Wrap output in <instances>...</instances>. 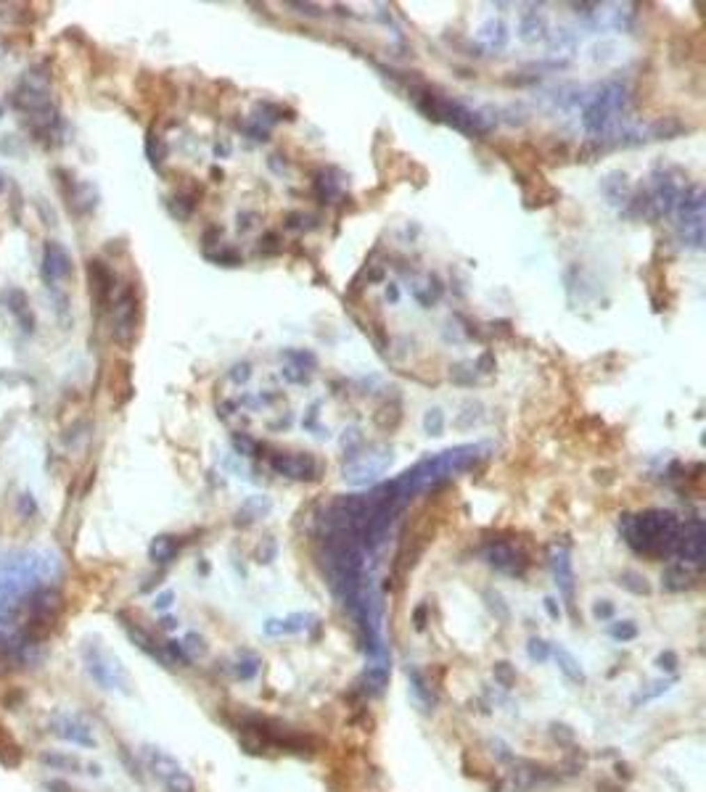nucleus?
<instances>
[{
    "instance_id": "nucleus-30",
    "label": "nucleus",
    "mask_w": 706,
    "mask_h": 792,
    "mask_svg": "<svg viewBox=\"0 0 706 792\" xmlns=\"http://www.w3.org/2000/svg\"><path fill=\"white\" fill-rule=\"evenodd\" d=\"M259 658H254V655H241L239 663H236V676H239L241 682H252L254 676L259 673Z\"/></svg>"
},
{
    "instance_id": "nucleus-33",
    "label": "nucleus",
    "mask_w": 706,
    "mask_h": 792,
    "mask_svg": "<svg viewBox=\"0 0 706 792\" xmlns=\"http://www.w3.org/2000/svg\"><path fill=\"white\" fill-rule=\"evenodd\" d=\"M609 634L616 642H629L638 636V626H635V620H613L609 626Z\"/></svg>"
},
{
    "instance_id": "nucleus-55",
    "label": "nucleus",
    "mask_w": 706,
    "mask_h": 792,
    "mask_svg": "<svg viewBox=\"0 0 706 792\" xmlns=\"http://www.w3.org/2000/svg\"><path fill=\"white\" fill-rule=\"evenodd\" d=\"M0 117H3V106H0Z\"/></svg>"
},
{
    "instance_id": "nucleus-3",
    "label": "nucleus",
    "mask_w": 706,
    "mask_h": 792,
    "mask_svg": "<svg viewBox=\"0 0 706 792\" xmlns=\"http://www.w3.org/2000/svg\"><path fill=\"white\" fill-rule=\"evenodd\" d=\"M627 104H629V95H627V88L622 82H606V85H600L598 90L585 101V108H582V127H585L590 135L606 138V135L616 127L619 114H625Z\"/></svg>"
},
{
    "instance_id": "nucleus-53",
    "label": "nucleus",
    "mask_w": 706,
    "mask_h": 792,
    "mask_svg": "<svg viewBox=\"0 0 706 792\" xmlns=\"http://www.w3.org/2000/svg\"><path fill=\"white\" fill-rule=\"evenodd\" d=\"M161 626H164V629H175V626H177V620H175V618H161Z\"/></svg>"
},
{
    "instance_id": "nucleus-29",
    "label": "nucleus",
    "mask_w": 706,
    "mask_h": 792,
    "mask_svg": "<svg viewBox=\"0 0 706 792\" xmlns=\"http://www.w3.org/2000/svg\"><path fill=\"white\" fill-rule=\"evenodd\" d=\"M3 302H6V306H8L16 317L29 312V299L22 288H8L6 290V296H3Z\"/></svg>"
},
{
    "instance_id": "nucleus-24",
    "label": "nucleus",
    "mask_w": 706,
    "mask_h": 792,
    "mask_svg": "<svg viewBox=\"0 0 706 792\" xmlns=\"http://www.w3.org/2000/svg\"><path fill=\"white\" fill-rule=\"evenodd\" d=\"M177 550H180V541L175 539V536L161 534V536H157V539L151 541V547H148V557H151L154 563H159V566H167V563H173L175 560Z\"/></svg>"
},
{
    "instance_id": "nucleus-11",
    "label": "nucleus",
    "mask_w": 706,
    "mask_h": 792,
    "mask_svg": "<svg viewBox=\"0 0 706 792\" xmlns=\"http://www.w3.org/2000/svg\"><path fill=\"white\" fill-rule=\"evenodd\" d=\"M484 560H487L495 570L506 573V576H524V570H527V566H529L527 554L521 552L519 547L506 544V541L490 544V547L484 550Z\"/></svg>"
},
{
    "instance_id": "nucleus-43",
    "label": "nucleus",
    "mask_w": 706,
    "mask_h": 792,
    "mask_svg": "<svg viewBox=\"0 0 706 792\" xmlns=\"http://www.w3.org/2000/svg\"><path fill=\"white\" fill-rule=\"evenodd\" d=\"M233 447H236V452H241V454H246V457H254V452H257V441H252L249 436L243 434H236L233 436Z\"/></svg>"
},
{
    "instance_id": "nucleus-22",
    "label": "nucleus",
    "mask_w": 706,
    "mask_h": 792,
    "mask_svg": "<svg viewBox=\"0 0 706 792\" xmlns=\"http://www.w3.org/2000/svg\"><path fill=\"white\" fill-rule=\"evenodd\" d=\"M550 658L559 663V671L572 682V684H585V671L579 666V660L574 658L572 652L566 647L561 645H550Z\"/></svg>"
},
{
    "instance_id": "nucleus-40",
    "label": "nucleus",
    "mask_w": 706,
    "mask_h": 792,
    "mask_svg": "<svg viewBox=\"0 0 706 792\" xmlns=\"http://www.w3.org/2000/svg\"><path fill=\"white\" fill-rule=\"evenodd\" d=\"M283 356H286V359H291V362H296L294 368H299V370L315 368V356L310 354V352H296V349H289V352H283Z\"/></svg>"
},
{
    "instance_id": "nucleus-47",
    "label": "nucleus",
    "mask_w": 706,
    "mask_h": 792,
    "mask_svg": "<svg viewBox=\"0 0 706 792\" xmlns=\"http://www.w3.org/2000/svg\"><path fill=\"white\" fill-rule=\"evenodd\" d=\"M249 375H252V368H249V362H241V365H236L233 368V372H230V378L236 383H246L249 381Z\"/></svg>"
},
{
    "instance_id": "nucleus-2",
    "label": "nucleus",
    "mask_w": 706,
    "mask_h": 792,
    "mask_svg": "<svg viewBox=\"0 0 706 792\" xmlns=\"http://www.w3.org/2000/svg\"><path fill=\"white\" fill-rule=\"evenodd\" d=\"M625 541L638 554L645 557H666L675 554V541H677L680 520L669 510H643L638 515H625L622 520Z\"/></svg>"
},
{
    "instance_id": "nucleus-49",
    "label": "nucleus",
    "mask_w": 706,
    "mask_h": 792,
    "mask_svg": "<svg viewBox=\"0 0 706 792\" xmlns=\"http://www.w3.org/2000/svg\"><path fill=\"white\" fill-rule=\"evenodd\" d=\"M543 605H545L547 616H550V618H553V620H559V618H561V605H559V602H556V597H545V600H543Z\"/></svg>"
},
{
    "instance_id": "nucleus-18",
    "label": "nucleus",
    "mask_w": 706,
    "mask_h": 792,
    "mask_svg": "<svg viewBox=\"0 0 706 792\" xmlns=\"http://www.w3.org/2000/svg\"><path fill=\"white\" fill-rule=\"evenodd\" d=\"M315 616L312 613H291L286 618H270L265 623V634L267 636H283V634H302L307 632L312 623H315Z\"/></svg>"
},
{
    "instance_id": "nucleus-5",
    "label": "nucleus",
    "mask_w": 706,
    "mask_h": 792,
    "mask_svg": "<svg viewBox=\"0 0 706 792\" xmlns=\"http://www.w3.org/2000/svg\"><path fill=\"white\" fill-rule=\"evenodd\" d=\"M675 211H677L682 240L691 249H701L704 246V190L698 185L680 190Z\"/></svg>"
},
{
    "instance_id": "nucleus-50",
    "label": "nucleus",
    "mask_w": 706,
    "mask_h": 792,
    "mask_svg": "<svg viewBox=\"0 0 706 792\" xmlns=\"http://www.w3.org/2000/svg\"><path fill=\"white\" fill-rule=\"evenodd\" d=\"M173 600H175L173 592H161L159 597L154 600V607H157V610H167V607L173 605Z\"/></svg>"
},
{
    "instance_id": "nucleus-15",
    "label": "nucleus",
    "mask_w": 706,
    "mask_h": 792,
    "mask_svg": "<svg viewBox=\"0 0 706 792\" xmlns=\"http://www.w3.org/2000/svg\"><path fill=\"white\" fill-rule=\"evenodd\" d=\"M550 568H553V579H556V586L559 592L569 600L572 605L574 600V568H572V557H569V550L566 547H553L550 550Z\"/></svg>"
},
{
    "instance_id": "nucleus-10",
    "label": "nucleus",
    "mask_w": 706,
    "mask_h": 792,
    "mask_svg": "<svg viewBox=\"0 0 706 792\" xmlns=\"http://www.w3.org/2000/svg\"><path fill=\"white\" fill-rule=\"evenodd\" d=\"M270 468L278 475L294 478V481H310L318 473V462L307 452H280L270 457Z\"/></svg>"
},
{
    "instance_id": "nucleus-38",
    "label": "nucleus",
    "mask_w": 706,
    "mask_h": 792,
    "mask_svg": "<svg viewBox=\"0 0 706 792\" xmlns=\"http://www.w3.org/2000/svg\"><path fill=\"white\" fill-rule=\"evenodd\" d=\"M527 655H529V660H534V663H545V660L550 658V645H547L545 639L532 636V639L527 642Z\"/></svg>"
},
{
    "instance_id": "nucleus-48",
    "label": "nucleus",
    "mask_w": 706,
    "mask_h": 792,
    "mask_svg": "<svg viewBox=\"0 0 706 792\" xmlns=\"http://www.w3.org/2000/svg\"><path fill=\"white\" fill-rule=\"evenodd\" d=\"M283 378L291 383H305L307 381V372L299 368H294V365H289V368H283Z\"/></svg>"
},
{
    "instance_id": "nucleus-45",
    "label": "nucleus",
    "mask_w": 706,
    "mask_h": 792,
    "mask_svg": "<svg viewBox=\"0 0 706 792\" xmlns=\"http://www.w3.org/2000/svg\"><path fill=\"white\" fill-rule=\"evenodd\" d=\"M19 513L24 515V518H32V515L38 513V504H35V500H32V494H19Z\"/></svg>"
},
{
    "instance_id": "nucleus-9",
    "label": "nucleus",
    "mask_w": 706,
    "mask_h": 792,
    "mask_svg": "<svg viewBox=\"0 0 706 792\" xmlns=\"http://www.w3.org/2000/svg\"><path fill=\"white\" fill-rule=\"evenodd\" d=\"M675 554L682 557V563H704L706 557V528L698 518L685 520L677 531V541H675Z\"/></svg>"
},
{
    "instance_id": "nucleus-28",
    "label": "nucleus",
    "mask_w": 706,
    "mask_h": 792,
    "mask_svg": "<svg viewBox=\"0 0 706 792\" xmlns=\"http://www.w3.org/2000/svg\"><path fill=\"white\" fill-rule=\"evenodd\" d=\"M164 154H167V148H164V143H161V138L154 130H151L146 135V156H148V161L157 167V170H159L161 161H164Z\"/></svg>"
},
{
    "instance_id": "nucleus-25",
    "label": "nucleus",
    "mask_w": 706,
    "mask_h": 792,
    "mask_svg": "<svg viewBox=\"0 0 706 792\" xmlns=\"http://www.w3.org/2000/svg\"><path fill=\"white\" fill-rule=\"evenodd\" d=\"M691 584H693V573L685 568V563L669 566L664 570V576H661V586H664L666 592H682V589H688Z\"/></svg>"
},
{
    "instance_id": "nucleus-14",
    "label": "nucleus",
    "mask_w": 706,
    "mask_h": 792,
    "mask_svg": "<svg viewBox=\"0 0 706 792\" xmlns=\"http://www.w3.org/2000/svg\"><path fill=\"white\" fill-rule=\"evenodd\" d=\"M61 193L67 198V204L72 206L74 214H88L98 206V188L93 183H74V180H64L61 183Z\"/></svg>"
},
{
    "instance_id": "nucleus-41",
    "label": "nucleus",
    "mask_w": 706,
    "mask_h": 792,
    "mask_svg": "<svg viewBox=\"0 0 706 792\" xmlns=\"http://www.w3.org/2000/svg\"><path fill=\"white\" fill-rule=\"evenodd\" d=\"M479 420V404H468L466 409H463V415L460 418H455V428H471L474 422Z\"/></svg>"
},
{
    "instance_id": "nucleus-19",
    "label": "nucleus",
    "mask_w": 706,
    "mask_h": 792,
    "mask_svg": "<svg viewBox=\"0 0 706 792\" xmlns=\"http://www.w3.org/2000/svg\"><path fill=\"white\" fill-rule=\"evenodd\" d=\"M547 53H550V58L559 61V64L569 61L574 53H577V35H574L572 29H566V26L553 29L550 38H547Z\"/></svg>"
},
{
    "instance_id": "nucleus-13",
    "label": "nucleus",
    "mask_w": 706,
    "mask_h": 792,
    "mask_svg": "<svg viewBox=\"0 0 706 792\" xmlns=\"http://www.w3.org/2000/svg\"><path fill=\"white\" fill-rule=\"evenodd\" d=\"M51 732L56 737L64 739V742H74V745H82V748H95L98 745L93 729L88 724H82L77 716H69V713H56L51 718Z\"/></svg>"
},
{
    "instance_id": "nucleus-4",
    "label": "nucleus",
    "mask_w": 706,
    "mask_h": 792,
    "mask_svg": "<svg viewBox=\"0 0 706 792\" xmlns=\"http://www.w3.org/2000/svg\"><path fill=\"white\" fill-rule=\"evenodd\" d=\"M82 663H85V671L90 673L95 684L101 689H109V692H130V676L125 671V666L120 663V658L101 647L98 642H85L82 645Z\"/></svg>"
},
{
    "instance_id": "nucleus-51",
    "label": "nucleus",
    "mask_w": 706,
    "mask_h": 792,
    "mask_svg": "<svg viewBox=\"0 0 706 792\" xmlns=\"http://www.w3.org/2000/svg\"><path fill=\"white\" fill-rule=\"evenodd\" d=\"M476 370H481V372H492V370H495L492 354H490V352H484V354L479 356V362H476Z\"/></svg>"
},
{
    "instance_id": "nucleus-52",
    "label": "nucleus",
    "mask_w": 706,
    "mask_h": 792,
    "mask_svg": "<svg viewBox=\"0 0 706 792\" xmlns=\"http://www.w3.org/2000/svg\"><path fill=\"white\" fill-rule=\"evenodd\" d=\"M387 299H389V302H397V299H400V290H397V286H394V283H389V286H387Z\"/></svg>"
},
{
    "instance_id": "nucleus-20",
    "label": "nucleus",
    "mask_w": 706,
    "mask_h": 792,
    "mask_svg": "<svg viewBox=\"0 0 706 792\" xmlns=\"http://www.w3.org/2000/svg\"><path fill=\"white\" fill-rule=\"evenodd\" d=\"M122 629H125V634L130 636V642H133V645L138 647V650H143L146 655H151V658H154V660H159V663H164V666H167V655H164V645H161V647L157 645L151 634L143 632L141 626H135L133 620H125V623H122Z\"/></svg>"
},
{
    "instance_id": "nucleus-8",
    "label": "nucleus",
    "mask_w": 706,
    "mask_h": 792,
    "mask_svg": "<svg viewBox=\"0 0 706 792\" xmlns=\"http://www.w3.org/2000/svg\"><path fill=\"white\" fill-rule=\"evenodd\" d=\"M138 296L133 288H122L117 299L111 304V315H114V341L122 346H130L135 341V330H138Z\"/></svg>"
},
{
    "instance_id": "nucleus-39",
    "label": "nucleus",
    "mask_w": 706,
    "mask_h": 792,
    "mask_svg": "<svg viewBox=\"0 0 706 792\" xmlns=\"http://www.w3.org/2000/svg\"><path fill=\"white\" fill-rule=\"evenodd\" d=\"M170 209H173V214L177 220H186V217H191V211H193V198L191 196L173 198V201H170Z\"/></svg>"
},
{
    "instance_id": "nucleus-12",
    "label": "nucleus",
    "mask_w": 706,
    "mask_h": 792,
    "mask_svg": "<svg viewBox=\"0 0 706 792\" xmlns=\"http://www.w3.org/2000/svg\"><path fill=\"white\" fill-rule=\"evenodd\" d=\"M40 272L42 277H45V283H58V280H67V277H72V272H74V264H72V256H69V251L58 243V240H48L45 246H42V264H40Z\"/></svg>"
},
{
    "instance_id": "nucleus-31",
    "label": "nucleus",
    "mask_w": 706,
    "mask_h": 792,
    "mask_svg": "<svg viewBox=\"0 0 706 792\" xmlns=\"http://www.w3.org/2000/svg\"><path fill=\"white\" fill-rule=\"evenodd\" d=\"M315 193H318L323 201H331V198L339 193V183L333 180L328 172H318V177H315Z\"/></svg>"
},
{
    "instance_id": "nucleus-36",
    "label": "nucleus",
    "mask_w": 706,
    "mask_h": 792,
    "mask_svg": "<svg viewBox=\"0 0 706 792\" xmlns=\"http://www.w3.org/2000/svg\"><path fill=\"white\" fill-rule=\"evenodd\" d=\"M424 431L428 436H442V431H444V412L440 407H431L424 415Z\"/></svg>"
},
{
    "instance_id": "nucleus-35",
    "label": "nucleus",
    "mask_w": 706,
    "mask_h": 792,
    "mask_svg": "<svg viewBox=\"0 0 706 792\" xmlns=\"http://www.w3.org/2000/svg\"><path fill=\"white\" fill-rule=\"evenodd\" d=\"M180 647H183V652H186L188 660H196V658H204V655H207V645H204V639H201L199 634H188L186 639L180 642Z\"/></svg>"
},
{
    "instance_id": "nucleus-23",
    "label": "nucleus",
    "mask_w": 706,
    "mask_h": 792,
    "mask_svg": "<svg viewBox=\"0 0 706 792\" xmlns=\"http://www.w3.org/2000/svg\"><path fill=\"white\" fill-rule=\"evenodd\" d=\"M476 40H479L484 48H490V51H500V48H506V42H508V26L503 24L500 19H490V22H484V24L479 26Z\"/></svg>"
},
{
    "instance_id": "nucleus-1",
    "label": "nucleus",
    "mask_w": 706,
    "mask_h": 792,
    "mask_svg": "<svg viewBox=\"0 0 706 792\" xmlns=\"http://www.w3.org/2000/svg\"><path fill=\"white\" fill-rule=\"evenodd\" d=\"M487 452H492V444H463V447L447 449L440 452L434 457H426L418 465H413L410 470H405L400 478H394L392 484L397 488L400 500H410L413 494H421L426 488H434L444 484L447 478H453L455 473H463L471 465H476L481 457H487Z\"/></svg>"
},
{
    "instance_id": "nucleus-27",
    "label": "nucleus",
    "mask_w": 706,
    "mask_h": 792,
    "mask_svg": "<svg viewBox=\"0 0 706 792\" xmlns=\"http://www.w3.org/2000/svg\"><path fill=\"white\" fill-rule=\"evenodd\" d=\"M40 761L45 766H51V768H56V771H72V774H80L82 771V764L80 758H74V755H67V752H42Z\"/></svg>"
},
{
    "instance_id": "nucleus-37",
    "label": "nucleus",
    "mask_w": 706,
    "mask_h": 792,
    "mask_svg": "<svg viewBox=\"0 0 706 792\" xmlns=\"http://www.w3.org/2000/svg\"><path fill=\"white\" fill-rule=\"evenodd\" d=\"M495 682L500 686H506V689H511V686L516 684V671H513V666L511 663H506V660H500V663H495Z\"/></svg>"
},
{
    "instance_id": "nucleus-16",
    "label": "nucleus",
    "mask_w": 706,
    "mask_h": 792,
    "mask_svg": "<svg viewBox=\"0 0 706 792\" xmlns=\"http://www.w3.org/2000/svg\"><path fill=\"white\" fill-rule=\"evenodd\" d=\"M88 277H90V290H93L95 304H106L114 293V272L109 270V264L101 259H90L88 262Z\"/></svg>"
},
{
    "instance_id": "nucleus-17",
    "label": "nucleus",
    "mask_w": 706,
    "mask_h": 792,
    "mask_svg": "<svg viewBox=\"0 0 706 792\" xmlns=\"http://www.w3.org/2000/svg\"><path fill=\"white\" fill-rule=\"evenodd\" d=\"M519 38L527 42V45H534V42H540V40L547 38V22H545V13L540 11V8H534V6H529L527 11H521V19H519Z\"/></svg>"
},
{
    "instance_id": "nucleus-6",
    "label": "nucleus",
    "mask_w": 706,
    "mask_h": 792,
    "mask_svg": "<svg viewBox=\"0 0 706 792\" xmlns=\"http://www.w3.org/2000/svg\"><path fill=\"white\" fill-rule=\"evenodd\" d=\"M143 761L151 768V774L159 779L161 787L167 792H196V784L183 766L177 764V758H173L170 752L159 750V748H143Z\"/></svg>"
},
{
    "instance_id": "nucleus-54",
    "label": "nucleus",
    "mask_w": 706,
    "mask_h": 792,
    "mask_svg": "<svg viewBox=\"0 0 706 792\" xmlns=\"http://www.w3.org/2000/svg\"><path fill=\"white\" fill-rule=\"evenodd\" d=\"M3 190H6V174L0 172V193H3Z\"/></svg>"
},
{
    "instance_id": "nucleus-44",
    "label": "nucleus",
    "mask_w": 706,
    "mask_h": 792,
    "mask_svg": "<svg viewBox=\"0 0 706 792\" xmlns=\"http://www.w3.org/2000/svg\"><path fill=\"white\" fill-rule=\"evenodd\" d=\"M656 666H659L661 671L672 673V671H675V668H677V655H675L672 650H666V652H661V655L656 658Z\"/></svg>"
},
{
    "instance_id": "nucleus-7",
    "label": "nucleus",
    "mask_w": 706,
    "mask_h": 792,
    "mask_svg": "<svg viewBox=\"0 0 706 792\" xmlns=\"http://www.w3.org/2000/svg\"><path fill=\"white\" fill-rule=\"evenodd\" d=\"M389 465H392V449L387 447H374L362 454H349V460L344 462V481L352 486H368L387 473Z\"/></svg>"
},
{
    "instance_id": "nucleus-26",
    "label": "nucleus",
    "mask_w": 706,
    "mask_h": 792,
    "mask_svg": "<svg viewBox=\"0 0 706 792\" xmlns=\"http://www.w3.org/2000/svg\"><path fill=\"white\" fill-rule=\"evenodd\" d=\"M270 507H273L270 497H265V494H254V497H249V500L241 504L239 523H252V520H257V518H262V515L270 513Z\"/></svg>"
},
{
    "instance_id": "nucleus-21",
    "label": "nucleus",
    "mask_w": 706,
    "mask_h": 792,
    "mask_svg": "<svg viewBox=\"0 0 706 792\" xmlns=\"http://www.w3.org/2000/svg\"><path fill=\"white\" fill-rule=\"evenodd\" d=\"M600 190H603V196L609 198L611 206H625L627 201H629V180H627L625 172H619V170L609 172V174L603 177Z\"/></svg>"
},
{
    "instance_id": "nucleus-32",
    "label": "nucleus",
    "mask_w": 706,
    "mask_h": 792,
    "mask_svg": "<svg viewBox=\"0 0 706 792\" xmlns=\"http://www.w3.org/2000/svg\"><path fill=\"white\" fill-rule=\"evenodd\" d=\"M619 584L625 586L627 592H632V594H648L651 592V586L645 584V576H640V573H635V570H625V573H622V579H619Z\"/></svg>"
},
{
    "instance_id": "nucleus-34",
    "label": "nucleus",
    "mask_w": 706,
    "mask_h": 792,
    "mask_svg": "<svg viewBox=\"0 0 706 792\" xmlns=\"http://www.w3.org/2000/svg\"><path fill=\"white\" fill-rule=\"evenodd\" d=\"M408 676H410V682H413V692L415 698H421L426 705H434V692H431V686L426 684V679L421 676V673L415 671V668H408Z\"/></svg>"
},
{
    "instance_id": "nucleus-46",
    "label": "nucleus",
    "mask_w": 706,
    "mask_h": 792,
    "mask_svg": "<svg viewBox=\"0 0 706 792\" xmlns=\"http://www.w3.org/2000/svg\"><path fill=\"white\" fill-rule=\"evenodd\" d=\"M593 616H595L598 620H611L613 605L609 602V600H600V602H595V607H593Z\"/></svg>"
},
{
    "instance_id": "nucleus-42",
    "label": "nucleus",
    "mask_w": 706,
    "mask_h": 792,
    "mask_svg": "<svg viewBox=\"0 0 706 792\" xmlns=\"http://www.w3.org/2000/svg\"><path fill=\"white\" fill-rule=\"evenodd\" d=\"M207 259H212V262H220L225 264V267H233V264H241V256L236 254L233 249H223L217 251V254H207Z\"/></svg>"
}]
</instances>
